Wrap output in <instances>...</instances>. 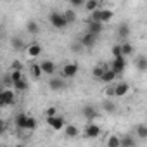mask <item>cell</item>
Instances as JSON below:
<instances>
[{
  "label": "cell",
  "instance_id": "cell-34",
  "mask_svg": "<svg viewBox=\"0 0 147 147\" xmlns=\"http://www.w3.org/2000/svg\"><path fill=\"white\" fill-rule=\"evenodd\" d=\"M83 49H85V47L82 45L80 40H76V42H73V43H71V50H73V52H82Z\"/></svg>",
  "mask_w": 147,
  "mask_h": 147
},
{
  "label": "cell",
  "instance_id": "cell-10",
  "mask_svg": "<svg viewBox=\"0 0 147 147\" xmlns=\"http://www.w3.org/2000/svg\"><path fill=\"white\" fill-rule=\"evenodd\" d=\"M97 38H99V35H94V33L87 31V33H85V35H82L78 40L82 42V45H83L85 49H92V47L97 43Z\"/></svg>",
  "mask_w": 147,
  "mask_h": 147
},
{
  "label": "cell",
  "instance_id": "cell-8",
  "mask_svg": "<svg viewBox=\"0 0 147 147\" xmlns=\"http://www.w3.org/2000/svg\"><path fill=\"white\" fill-rule=\"evenodd\" d=\"M40 66H42L43 75H47V76H54L55 71H57V64H55L54 61H50V59H43V61L40 62Z\"/></svg>",
  "mask_w": 147,
  "mask_h": 147
},
{
  "label": "cell",
  "instance_id": "cell-12",
  "mask_svg": "<svg viewBox=\"0 0 147 147\" xmlns=\"http://www.w3.org/2000/svg\"><path fill=\"white\" fill-rule=\"evenodd\" d=\"M49 88H50L52 92H61V90H64V88H66V80H64V76H62V78H50V80H49Z\"/></svg>",
  "mask_w": 147,
  "mask_h": 147
},
{
  "label": "cell",
  "instance_id": "cell-32",
  "mask_svg": "<svg viewBox=\"0 0 147 147\" xmlns=\"http://www.w3.org/2000/svg\"><path fill=\"white\" fill-rule=\"evenodd\" d=\"M104 94H106V97H107V99H113V97H116V85L109 83V85H107V88L104 90Z\"/></svg>",
  "mask_w": 147,
  "mask_h": 147
},
{
  "label": "cell",
  "instance_id": "cell-14",
  "mask_svg": "<svg viewBox=\"0 0 147 147\" xmlns=\"http://www.w3.org/2000/svg\"><path fill=\"white\" fill-rule=\"evenodd\" d=\"M116 78H118V73H116L113 67H107V69H106V73L102 75V78H100V82H102V83H106V85H109V83H113Z\"/></svg>",
  "mask_w": 147,
  "mask_h": 147
},
{
  "label": "cell",
  "instance_id": "cell-31",
  "mask_svg": "<svg viewBox=\"0 0 147 147\" xmlns=\"http://www.w3.org/2000/svg\"><path fill=\"white\" fill-rule=\"evenodd\" d=\"M107 145H109V147H121V138L116 137V135H111V137L107 138Z\"/></svg>",
  "mask_w": 147,
  "mask_h": 147
},
{
  "label": "cell",
  "instance_id": "cell-21",
  "mask_svg": "<svg viewBox=\"0 0 147 147\" xmlns=\"http://www.w3.org/2000/svg\"><path fill=\"white\" fill-rule=\"evenodd\" d=\"M135 67L140 71V73H145L147 71V55H138L135 59Z\"/></svg>",
  "mask_w": 147,
  "mask_h": 147
},
{
  "label": "cell",
  "instance_id": "cell-36",
  "mask_svg": "<svg viewBox=\"0 0 147 147\" xmlns=\"http://www.w3.org/2000/svg\"><path fill=\"white\" fill-rule=\"evenodd\" d=\"M55 114H57V107L55 106H50V107L45 109V118L47 116H55Z\"/></svg>",
  "mask_w": 147,
  "mask_h": 147
},
{
  "label": "cell",
  "instance_id": "cell-3",
  "mask_svg": "<svg viewBox=\"0 0 147 147\" xmlns=\"http://www.w3.org/2000/svg\"><path fill=\"white\" fill-rule=\"evenodd\" d=\"M16 104V90L11 87V88H4L0 92V106L2 107H9V106H14Z\"/></svg>",
  "mask_w": 147,
  "mask_h": 147
},
{
  "label": "cell",
  "instance_id": "cell-2",
  "mask_svg": "<svg viewBox=\"0 0 147 147\" xmlns=\"http://www.w3.org/2000/svg\"><path fill=\"white\" fill-rule=\"evenodd\" d=\"M49 23H50V26L55 28V30H66V28L69 26V23H67L66 18H64V12H57V11H52V12L49 14Z\"/></svg>",
  "mask_w": 147,
  "mask_h": 147
},
{
  "label": "cell",
  "instance_id": "cell-13",
  "mask_svg": "<svg viewBox=\"0 0 147 147\" xmlns=\"http://www.w3.org/2000/svg\"><path fill=\"white\" fill-rule=\"evenodd\" d=\"M102 30H104V23L92 21V19L87 21V31H90V33H94V35H100Z\"/></svg>",
  "mask_w": 147,
  "mask_h": 147
},
{
  "label": "cell",
  "instance_id": "cell-17",
  "mask_svg": "<svg viewBox=\"0 0 147 147\" xmlns=\"http://www.w3.org/2000/svg\"><path fill=\"white\" fill-rule=\"evenodd\" d=\"M64 133H66L67 138H76L80 135V130H78L76 125H66L64 126Z\"/></svg>",
  "mask_w": 147,
  "mask_h": 147
},
{
  "label": "cell",
  "instance_id": "cell-7",
  "mask_svg": "<svg viewBox=\"0 0 147 147\" xmlns=\"http://www.w3.org/2000/svg\"><path fill=\"white\" fill-rule=\"evenodd\" d=\"M100 131H102V128L94 121H88L87 126H85V137L87 138H97L100 135Z\"/></svg>",
  "mask_w": 147,
  "mask_h": 147
},
{
  "label": "cell",
  "instance_id": "cell-6",
  "mask_svg": "<svg viewBox=\"0 0 147 147\" xmlns=\"http://www.w3.org/2000/svg\"><path fill=\"white\" fill-rule=\"evenodd\" d=\"M82 116H83V119H85L87 123H88V121H94V119L99 118V109H97L95 106H92V104H87V106L82 107Z\"/></svg>",
  "mask_w": 147,
  "mask_h": 147
},
{
  "label": "cell",
  "instance_id": "cell-20",
  "mask_svg": "<svg viewBox=\"0 0 147 147\" xmlns=\"http://www.w3.org/2000/svg\"><path fill=\"white\" fill-rule=\"evenodd\" d=\"M128 92H130V85L126 82H119L116 85V97H125Z\"/></svg>",
  "mask_w": 147,
  "mask_h": 147
},
{
  "label": "cell",
  "instance_id": "cell-27",
  "mask_svg": "<svg viewBox=\"0 0 147 147\" xmlns=\"http://www.w3.org/2000/svg\"><path fill=\"white\" fill-rule=\"evenodd\" d=\"M64 18H66V21H67L69 24L76 23V19H78V16H76L75 9H66V11H64Z\"/></svg>",
  "mask_w": 147,
  "mask_h": 147
},
{
  "label": "cell",
  "instance_id": "cell-19",
  "mask_svg": "<svg viewBox=\"0 0 147 147\" xmlns=\"http://www.w3.org/2000/svg\"><path fill=\"white\" fill-rule=\"evenodd\" d=\"M107 67H109V66H106V64H97V66H94V69H92V76H94L95 80H100Z\"/></svg>",
  "mask_w": 147,
  "mask_h": 147
},
{
  "label": "cell",
  "instance_id": "cell-5",
  "mask_svg": "<svg viewBox=\"0 0 147 147\" xmlns=\"http://www.w3.org/2000/svg\"><path fill=\"white\" fill-rule=\"evenodd\" d=\"M45 121H47V125H49L52 130H55V131H61V130H64V126H66V119H64L62 116H59V114H55V116H47Z\"/></svg>",
  "mask_w": 147,
  "mask_h": 147
},
{
  "label": "cell",
  "instance_id": "cell-37",
  "mask_svg": "<svg viewBox=\"0 0 147 147\" xmlns=\"http://www.w3.org/2000/svg\"><path fill=\"white\" fill-rule=\"evenodd\" d=\"M67 2H69L73 7H82V5H85L87 0H67Z\"/></svg>",
  "mask_w": 147,
  "mask_h": 147
},
{
  "label": "cell",
  "instance_id": "cell-23",
  "mask_svg": "<svg viewBox=\"0 0 147 147\" xmlns=\"http://www.w3.org/2000/svg\"><path fill=\"white\" fill-rule=\"evenodd\" d=\"M135 135H137L140 140H147V125L138 123V125L135 126Z\"/></svg>",
  "mask_w": 147,
  "mask_h": 147
},
{
  "label": "cell",
  "instance_id": "cell-29",
  "mask_svg": "<svg viewBox=\"0 0 147 147\" xmlns=\"http://www.w3.org/2000/svg\"><path fill=\"white\" fill-rule=\"evenodd\" d=\"M133 50H135V49H133V45H131L130 42L123 40V43H121V52H123V55H126V57H128V55H131V54H133Z\"/></svg>",
  "mask_w": 147,
  "mask_h": 147
},
{
  "label": "cell",
  "instance_id": "cell-24",
  "mask_svg": "<svg viewBox=\"0 0 147 147\" xmlns=\"http://www.w3.org/2000/svg\"><path fill=\"white\" fill-rule=\"evenodd\" d=\"M12 88L16 90V92H19V94H23V92H28V88H30V83L23 78V80H19V82H16L14 85H12Z\"/></svg>",
  "mask_w": 147,
  "mask_h": 147
},
{
  "label": "cell",
  "instance_id": "cell-22",
  "mask_svg": "<svg viewBox=\"0 0 147 147\" xmlns=\"http://www.w3.org/2000/svg\"><path fill=\"white\" fill-rule=\"evenodd\" d=\"M11 45H12V49H14L16 52H23V50H26V45H24V42L21 40V36H14V38L11 40Z\"/></svg>",
  "mask_w": 147,
  "mask_h": 147
},
{
  "label": "cell",
  "instance_id": "cell-38",
  "mask_svg": "<svg viewBox=\"0 0 147 147\" xmlns=\"http://www.w3.org/2000/svg\"><path fill=\"white\" fill-rule=\"evenodd\" d=\"M11 69H23V64H21V61H12V64H11Z\"/></svg>",
  "mask_w": 147,
  "mask_h": 147
},
{
  "label": "cell",
  "instance_id": "cell-18",
  "mask_svg": "<svg viewBox=\"0 0 147 147\" xmlns=\"http://www.w3.org/2000/svg\"><path fill=\"white\" fill-rule=\"evenodd\" d=\"M30 73H31V78H35V80L42 78L43 71H42V66H40V62H33V64L30 66Z\"/></svg>",
  "mask_w": 147,
  "mask_h": 147
},
{
  "label": "cell",
  "instance_id": "cell-30",
  "mask_svg": "<svg viewBox=\"0 0 147 147\" xmlns=\"http://www.w3.org/2000/svg\"><path fill=\"white\" fill-rule=\"evenodd\" d=\"M23 69H11V80H12V85L19 80H23Z\"/></svg>",
  "mask_w": 147,
  "mask_h": 147
},
{
  "label": "cell",
  "instance_id": "cell-15",
  "mask_svg": "<svg viewBox=\"0 0 147 147\" xmlns=\"http://www.w3.org/2000/svg\"><path fill=\"white\" fill-rule=\"evenodd\" d=\"M137 142H138V137H133L131 133H125L121 137V147H133L137 145Z\"/></svg>",
  "mask_w": 147,
  "mask_h": 147
},
{
  "label": "cell",
  "instance_id": "cell-9",
  "mask_svg": "<svg viewBox=\"0 0 147 147\" xmlns=\"http://www.w3.org/2000/svg\"><path fill=\"white\" fill-rule=\"evenodd\" d=\"M78 75V64L76 62H66L62 66V76L64 78H75Z\"/></svg>",
  "mask_w": 147,
  "mask_h": 147
},
{
  "label": "cell",
  "instance_id": "cell-4",
  "mask_svg": "<svg viewBox=\"0 0 147 147\" xmlns=\"http://www.w3.org/2000/svg\"><path fill=\"white\" fill-rule=\"evenodd\" d=\"M111 66L109 67H113L116 73H118V76H121L123 73H125V69H126V55H118V57H113V61L109 62Z\"/></svg>",
  "mask_w": 147,
  "mask_h": 147
},
{
  "label": "cell",
  "instance_id": "cell-26",
  "mask_svg": "<svg viewBox=\"0 0 147 147\" xmlns=\"http://www.w3.org/2000/svg\"><path fill=\"white\" fill-rule=\"evenodd\" d=\"M99 7H100V0H87L85 5H83V9H85L87 12H94V11L99 9Z\"/></svg>",
  "mask_w": 147,
  "mask_h": 147
},
{
  "label": "cell",
  "instance_id": "cell-16",
  "mask_svg": "<svg viewBox=\"0 0 147 147\" xmlns=\"http://www.w3.org/2000/svg\"><path fill=\"white\" fill-rule=\"evenodd\" d=\"M130 31H131V28H130L128 23H119V26H118V38L126 40L130 36Z\"/></svg>",
  "mask_w": 147,
  "mask_h": 147
},
{
  "label": "cell",
  "instance_id": "cell-25",
  "mask_svg": "<svg viewBox=\"0 0 147 147\" xmlns=\"http://www.w3.org/2000/svg\"><path fill=\"white\" fill-rule=\"evenodd\" d=\"M114 18V12H113V9H100V23H109L111 19Z\"/></svg>",
  "mask_w": 147,
  "mask_h": 147
},
{
  "label": "cell",
  "instance_id": "cell-35",
  "mask_svg": "<svg viewBox=\"0 0 147 147\" xmlns=\"http://www.w3.org/2000/svg\"><path fill=\"white\" fill-rule=\"evenodd\" d=\"M111 54H113V57L123 55V52H121V43H116V45H113V49H111Z\"/></svg>",
  "mask_w": 147,
  "mask_h": 147
},
{
  "label": "cell",
  "instance_id": "cell-11",
  "mask_svg": "<svg viewBox=\"0 0 147 147\" xmlns=\"http://www.w3.org/2000/svg\"><path fill=\"white\" fill-rule=\"evenodd\" d=\"M42 50H43V47L40 45V43H30V45H26V54H28V57H31V59H36V57H40L42 55Z\"/></svg>",
  "mask_w": 147,
  "mask_h": 147
},
{
  "label": "cell",
  "instance_id": "cell-28",
  "mask_svg": "<svg viewBox=\"0 0 147 147\" xmlns=\"http://www.w3.org/2000/svg\"><path fill=\"white\" fill-rule=\"evenodd\" d=\"M26 31H28L30 35H36V33L40 31L38 23H36V21H33V19H31V21H28V23H26Z\"/></svg>",
  "mask_w": 147,
  "mask_h": 147
},
{
  "label": "cell",
  "instance_id": "cell-33",
  "mask_svg": "<svg viewBox=\"0 0 147 147\" xmlns=\"http://www.w3.org/2000/svg\"><path fill=\"white\" fill-rule=\"evenodd\" d=\"M102 107H104L106 113H114V111H116V104H114L113 100H106V102L102 104Z\"/></svg>",
  "mask_w": 147,
  "mask_h": 147
},
{
  "label": "cell",
  "instance_id": "cell-1",
  "mask_svg": "<svg viewBox=\"0 0 147 147\" xmlns=\"http://www.w3.org/2000/svg\"><path fill=\"white\" fill-rule=\"evenodd\" d=\"M14 125L21 131H33V130H36L38 121H36V118H33L26 113H18L14 116Z\"/></svg>",
  "mask_w": 147,
  "mask_h": 147
}]
</instances>
